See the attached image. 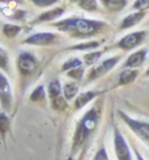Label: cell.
I'll return each instance as SVG.
<instances>
[{"label": "cell", "instance_id": "30bf717a", "mask_svg": "<svg viewBox=\"0 0 149 160\" xmlns=\"http://www.w3.org/2000/svg\"><path fill=\"white\" fill-rule=\"evenodd\" d=\"M145 56H147V50L142 49V50H139V52H135L133 54L129 56V58L127 60L124 66L127 68H137L140 66L142 62L145 61Z\"/></svg>", "mask_w": 149, "mask_h": 160}, {"label": "cell", "instance_id": "44dd1931", "mask_svg": "<svg viewBox=\"0 0 149 160\" xmlns=\"http://www.w3.org/2000/svg\"><path fill=\"white\" fill-rule=\"evenodd\" d=\"M8 64H9V57L7 50L0 47V70L8 72Z\"/></svg>", "mask_w": 149, "mask_h": 160}, {"label": "cell", "instance_id": "7402d4cb", "mask_svg": "<svg viewBox=\"0 0 149 160\" xmlns=\"http://www.w3.org/2000/svg\"><path fill=\"white\" fill-rule=\"evenodd\" d=\"M82 65V61L79 58H70L67 60L64 65H62V70L64 72H70L73 69H75V68H79Z\"/></svg>", "mask_w": 149, "mask_h": 160}, {"label": "cell", "instance_id": "8fae6325", "mask_svg": "<svg viewBox=\"0 0 149 160\" xmlns=\"http://www.w3.org/2000/svg\"><path fill=\"white\" fill-rule=\"evenodd\" d=\"M145 16V12L144 11H137L136 13H132V15H129L127 16L123 21H122V25H120V28L122 29H125V28H131V27H133L136 25L137 22H140L141 19Z\"/></svg>", "mask_w": 149, "mask_h": 160}, {"label": "cell", "instance_id": "8992f818", "mask_svg": "<svg viewBox=\"0 0 149 160\" xmlns=\"http://www.w3.org/2000/svg\"><path fill=\"white\" fill-rule=\"evenodd\" d=\"M17 68L22 76H29L37 68V60L32 53L22 52L17 57Z\"/></svg>", "mask_w": 149, "mask_h": 160}, {"label": "cell", "instance_id": "d6a6232c", "mask_svg": "<svg viewBox=\"0 0 149 160\" xmlns=\"http://www.w3.org/2000/svg\"><path fill=\"white\" fill-rule=\"evenodd\" d=\"M147 76H149V69H148V72H147Z\"/></svg>", "mask_w": 149, "mask_h": 160}, {"label": "cell", "instance_id": "d6986e66", "mask_svg": "<svg viewBox=\"0 0 149 160\" xmlns=\"http://www.w3.org/2000/svg\"><path fill=\"white\" fill-rule=\"evenodd\" d=\"M21 28L17 27V25H12V24H5L3 27V33L7 37H16L17 35L20 33Z\"/></svg>", "mask_w": 149, "mask_h": 160}, {"label": "cell", "instance_id": "5b68a950", "mask_svg": "<svg viewBox=\"0 0 149 160\" xmlns=\"http://www.w3.org/2000/svg\"><path fill=\"white\" fill-rule=\"evenodd\" d=\"M113 148H115L118 160H132L129 147L125 142L124 136L118 128H115V131H113Z\"/></svg>", "mask_w": 149, "mask_h": 160}, {"label": "cell", "instance_id": "e0dca14e", "mask_svg": "<svg viewBox=\"0 0 149 160\" xmlns=\"http://www.w3.org/2000/svg\"><path fill=\"white\" fill-rule=\"evenodd\" d=\"M78 93V85L74 82H67L64 86V95L66 99H73Z\"/></svg>", "mask_w": 149, "mask_h": 160}, {"label": "cell", "instance_id": "83f0119b", "mask_svg": "<svg viewBox=\"0 0 149 160\" xmlns=\"http://www.w3.org/2000/svg\"><path fill=\"white\" fill-rule=\"evenodd\" d=\"M133 8L136 11H144L149 8V0H136L133 3Z\"/></svg>", "mask_w": 149, "mask_h": 160}, {"label": "cell", "instance_id": "5bb4252c", "mask_svg": "<svg viewBox=\"0 0 149 160\" xmlns=\"http://www.w3.org/2000/svg\"><path fill=\"white\" fill-rule=\"evenodd\" d=\"M103 4L108 11L120 12L127 5V0H103Z\"/></svg>", "mask_w": 149, "mask_h": 160}, {"label": "cell", "instance_id": "f1b7e54d", "mask_svg": "<svg viewBox=\"0 0 149 160\" xmlns=\"http://www.w3.org/2000/svg\"><path fill=\"white\" fill-rule=\"evenodd\" d=\"M67 74H69V77H71L74 79H81L83 76V69L79 66V68H75V69H73L70 72H67Z\"/></svg>", "mask_w": 149, "mask_h": 160}, {"label": "cell", "instance_id": "1f68e13d", "mask_svg": "<svg viewBox=\"0 0 149 160\" xmlns=\"http://www.w3.org/2000/svg\"><path fill=\"white\" fill-rule=\"evenodd\" d=\"M70 2H74V3H77V4H78L79 2H81V0H70Z\"/></svg>", "mask_w": 149, "mask_h": 160}, {"label": "cell", "instance_id": "52a82bcc", "mask_svg": "<svg viewBox=\"0 0 149 160\" xmlns=\"http://www.w3.org/2000/svg\"><path fill=\"white\" fill-rule=\"evenodd\" d=\"M147 33L144 31H140V32H133V33H129L125 37H123L122 40L119 41L118 47L120 49H124V50H131L136 48L137 45H140L142 42V40H144Z\"/></svg>", "mask_w": 149, "mask_h": 160}, {"label": "cell", "instance_id": "484cf974", "mask_svg": "<svg viewBox=\"0 0 149 160\" xmlns=\"http://www.w3.org/2000/svg\"><path fill=\"white\" fill-rule=\"evenodd\" d=\"M102 54H103L102 52H91V53L84 54V62L87 65H93V64H95V62L100 58Z\"/></svg>", "mask_w": 149, "mask_h": 160}, {"label": "cell", "instance_id": "d4e9b609", "mask_svg": "<svg viewBox=\"0 0 149 160\" xmlns=\"http://www.w3.org/2000/svg\"><path fill=\"white\" fill-rule=\"evenodd\" d=\"M98 45H99L98 41H89V42L78 44V45H75V47H73V49H75V50H90V49H95Z\"/></svg>", "mask_w": 149, "mask_h": 160}, {"label": "cell", "instance_id": "2e32d148", "mask_svg": "<svg viewBox=\"0 0 149 160\" xmlns=\"http://www.w3.org/2000/svg\"><path fill=\"white\" fill-rule=\"evenodd\" d=\"M61 90H62V88H61L60 81H57V79L55 81H51L49 83V88H48V94H49L50 101H53L55 98H58V97H61Z\"/></svg>", "mask_w": 149, "mask_h": 160}, {"label": "cell", "instance_id": "4dcf8cb0", "mask_svg": "<svg viewBox=\"0 0 149 160\" xmlns=\"http://www.w3.org/2000/svg\"><path fill=\"white\" fill-rule=\"evenodd\" d=\"M136 158H137V160H145V159L142 158V156H141V155H140V153L137 152V151H136Z\"/></svg>", "mask_w": 149, "mask_h": 160}, {"label": "cell", "instance_id": "7a4b0ae2", "mask_svg": "<svg viewBox=\"0 0 149 160\" xmlns=\"http://www.w3.org/2000/svg\"><path fill=\"white\" fill-rule=\"evenodd\" d=\"M60 31L70 33L74 37H89L100 32L106 27L104 22L82 19V18H70L58 21L54 24Z\"/></svg>", "mask_w": 149, "mask_h": 160}, {"label": "cell", "instance_id": "ba28073f", "mask_svg": "<svg viewBox=\"0 0 149 160\" xmlns=\"http://www.w3.org/2000/svg\"><path fill=\"white\" fill-rule=\"evenodd\" d=\"M119 60H120V57H111V58L103 61L99 66L94 68V69L90 72V74H89V81H93V79H96V78H99L102 76H104L106 73H108L113 66L118 64Z\"/></svg>", "mask_w": 149, "mask_h": 160}, {"label": "cell", "instance_id": "4fadbf2b", "mask_svg": "<svg viewBox=\"0 0 149 160\" xmlns=\"http://www.w3.org/2000/svg\"><path fill=\"white\" fill-rule=\"evenodd\" d=\"M96 95H98V93H96V91H87V93L81 94V95H79L78 98L75 99L74 108H75V110H79V108H82L83 106L87 105L90 101H93Z\"/></svg>", "mask_w": 149, "mask_h": 160}, {"label": "cell", "instance_id": "277c9868", "mask_svg": "<svg viewBox=\"0 0 149 160\" xmlns=\"http://www.w3.org/2000/svg\"><path fill=\"white\" fill-rule=\"evenodd\" d=\"M0 105L4 111H9L12 106V88L3 72H0Z\"/></svg>", "mask_w": 149, "mask_h": 160}, {"label": "cell", "instance_id": "ffe728a7", "mask_svg": "<svg viewBox=\"0 0 149 160\" xmlns=\"http://www.w3.org/2000/svg\"><path fill=\"white\" fill-rule=\"evenodd\" d=\"M78 5L82 9L87 11V12H93V11L98 9V3H96V0H81V2L78 3Z\"/></svg>", "mask_w": 149, "mask_h": 160}, {"label": "cell", "instance_id": "f546056e", "mask_svg": "<svg viewBox=\"0 0 149 160\" xmlns=\"http://www.w3.org/2000/svg\"><path fill=\"white\" fill-rule=\"evenodd\" d=\"M94 160H110V159H108L107 151H106V148H104V147H100V148H99L98 152L95 153Z\"/></svg>", "mask_w": 149, "mask_h": 160}, {"label": "cell", "instance_id": "603a6c76", "mask_svg": "<svg viewBox=\"0 0 149 160\" xmlns=\"http://www.w3.org/2000/svg\"><path fill=\"white\" fill-rule=\"evenodd\" d=\"M45 99V90L44 86H37L31 95V101L33 102H41Z\"/></svg>", "mask_w": 149, "mask_h": 160}, {"label": "cell", "instance_id": "ac0fdd59", "mask_svg": "<svg viewBox=\"0 0 149 160\" xmlns=\"http://www.w3.org/2000/svg\"><path fill=\"white\" fill-rule=\"evenodd\" d=\"M11 128V122H9V118L7 117L5 112H0V135L5 136V134L9 131Z\"/></svg>", "mask_w": 149, "mask_h": 160}, {"label": "cell", "instance_id": "9c48e42d", "mask_svg": "<svg viewBox=\"0 0 149 160\" xmlns=\"http://www.w3.org/2000/svg\"><path fill=\"white\" fill-rule=\"evenodd\" d=\"M55 41H57V36L54 33L42 32V33L32 35L31 37H28L24 42L31 44V45H50V44H54Z\"/></svg>", "mask_w": 149, "mask_h": 160}, {"label": "cell", "instance_id": "6da1fadb", "mask_svg": "<svg viewBox=\"0 0 149 160\" xmlns=\"http://www.w3.org/2000/svg\"><path fill=\"white\" fill-rule=\"evenodd\" d=\"M100 119V107L99 106H94L91 110L82 117V119L79 121L75 134L73 138V144H71V150H70V158H75L77 153L79 151H82V148L87 144V142L90 140L91 135L94 134V131L96 128V126L99 123Z\"/></svg>", "mask_w": 149, "mask_h": 160}, {"label": "cell", "instance_id": "3957f363", "mask_svg": "<svg viewBox=\"0 0 149 160\" xmlns=\"http://www.w3.org/2000/svg\"><path fill=\"white\" fill-rule=\"evenodd\" d=\"M120 117H122L123 121L128 124V127L132 130L142 142L147 143V144H149V123L131 118L128 115H125L123 111H120Z\"/></svg>", "mask_w": 149, "mask_h": 160}, {"label": "cell", "instance_id": "7c38bea8", "mask_svg": "<svg viewBox=\"0 0 149 160\" xmlns=\"http://www.w3.org/2000/svg\"><path fill=\"white\" fill-rule=\"evenodd\" d=\"M65 9L61 8V7H57V8H51L49 11H46L45 13L40 15L37 22H41V21H50V20H54V19H58L61 15H64Z\"/></svg>", "mask_w": 149, "mask_h": 160}, {"label": "cell", "instance_id": "4316f807", "mask_svg": "<svg viewBox=\"0 0 149 160\" xmlns=\"http://www.w3.org/2000/svg\"><path fill=\"white\" fill-rule=\"evenodd\" d=\"M31 2L36 4L37 7H42V8H45V7H50V5H53V4H55V3H58L60 0H31Z\"/></svg>", "mask_w": 149, "mask_h": 160}, {"label": "cell", "instance_id": "9a60e30c", "mask_svg": "<svg viewBox=\"0 0 149 160\" xmlns=\"http://www.w3.org/2000/svg\"><path fill=\"white\" fill-rule=\"evenodd\" d=\"M137 77V70L133 69H127L120 73V77H119V82L120 85H128V83H132Z\"/></svg>", "mask_w": 149, "mask_h": 160}, {"label": "cell", "instance_id": "cb8c5ba5", "mask_svg": "<svg viewBox=\"0 0 149 160\" xmlns=\"http://www.w3.org/2000/svg\"><path fill=\"white\" fill-rule=\"evenodd\" d=\"M67 106L66 103V98H62V97H58V98H55L51 101V107L54 108V110H58V111H62L65 110Z\"/></svg>", "mask_w": 149, "mask_h": 160}]
</instances>
